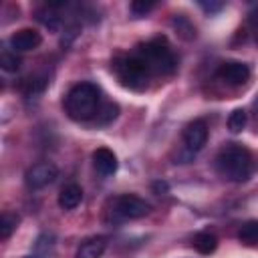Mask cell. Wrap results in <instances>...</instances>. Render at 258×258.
Returning a JSON list of instances; mask_svg holds the SVG:
<instances>
[{"instance_id": "21", "label": "cell", "mask_w": 258, "mask_h": 258, "mask_svg": "<svg viewBox=\"0 0 258 258\" xmlns=\"http://www.w3.org/2000/svg\"><path fill=\"white\" fill-rule=\"evenodd\" d=\"M248 24H250V30H252V36H254V40L258 42V10H254V12L250 14V18H248Z\"/></svg>"}, {"instance_id": "20", "label": "cell", "mask_w": 258, "mask_h": 258, "mask_svg": "<svg viewBox=\"0 0 258 258\" xmlns=\"http://www.w3.org/2000/svg\"><path fill=\"white\" fill-rule=\"evenodd\" d=\"M153 6H155V2H151V0H133L131 6H129V10L135 16H145Z\"/></svg>"}, {"instance_id": "15", "label": "cell", "mask_w": 258, "mask_h": 258, "mask_svg": "<svg viewBox=\"0 0 258 258\" xmlns=\"http://www.w3.org/2000/svg\"><path fill=\"white\" fill-rule=\"evenodd\" d=\"M18 222H20V218L14 212H4L2 218H0V238L2 240H8L10 234L18 228Z\"/></svg>"}, {"instance_id": "16", "label": "cell", "mask_w": 258, "mask_h": 258, "mask_svg": "<svg viewBox=\"0 0 258 258\" xmlns=\"http://www.w3.org/2000/svg\"><path fill=\"white\" fill-rule=\"evenodd\" d=\"M171 24H173V28H175V32L183 38V40H191L194 36H196V28H194V24L185 18V16H173V20H171Z\"/></svg>"}, {"instance_id": "17", "label": "cell", "mask_w": 258, "mask_h": 258, "mask_svg": "<svg viewBox=\"0 0 258 258\" xmlns=\"http://www.w3.org/2000/svg\"><path fill=\"white\" fill-rule=\"evenodd\" d=\"M0 67L6 71V73H16L20 69V56L10 50V48H4L0 52Z\"/></svg>"}, {"instance_id": "22", "label": "cell", "mask_w": 258, "mask_h": 258, "mask_svg": "<svg viewBox=\"0 0 258 258\" xmlns=\"http://www.w3.org/2000/svg\"><path fill=\"white\" fill-rule=\"evenodd\" d=\"M200 6L206 10V12H218V10H222L224 8V2H200Z\"/></svg>"}, {"instance_id": "23", "label": "cell", "mask_w": 258, "mask_h": 258, "mask_svg": "<svg viewBox=\"0 0 258 258\" xmlns=\"http://www.w3.org/2000/svg\"><path fill=\"white\" fill-rule=\"evenodd\" d=\"M153 187H155V189H161V191H165V189H167V185H165V183H159V181H157Z\"/></svg>"}, {"instance_id": "19", "label": "cell", "mask_w": 258, "mask_h": 258, "mask_svg": "<svg viewBox=\"0 0 258 258\" xmlns=\"http://www.w3.org/2000/svg\"><path fill=\"white\" fill-rule=\"evenodd\" d=\"M117 115H119V107H117L115 103H107L103 109H99V111H97V121L105 125V123L113 121Z\"/></svg>"}, {"instance_id": "12", "label": "cell", "mask_w": 258, "mask_h": 258, "mask_svg": "<svg viewBox=\"0 0 258 258\" xmlns=\"http://www.w3.org/2000/svg\"><path fill=\"white\" fill-rule=\"evenodd\" d=\"M81 200H83V189H81V185H77V183L64 185V187L60 189V194H58V206H60L62 210H75V208L81 204Z\"/></svg>"}, {"instance_id": "8", "label": "cell", "mask_w": 258, "mask_h": 258, "mask_svg": "<svg viewBox=\"0 0 258 258\" xmlns=\"http://www.w3.org/2000/svg\"><path fill=\"white\" fill-rule=\"evenodd\" d=\"M208 141V125L202 119H196L183 129V143L189 151H200Z\"/></svg>"}, {"instance_id": "5", "label": "cell", "mask_w": 258, "mask_h": 258, "mask_svg": "<svg viewBox=\"0 0 258 258\" xmlns=\"http://www.w3.org/2000/svg\"><path fill=\"white\" fill-rule=\"evenodd\" d=\"M113 212L119 216V218H125V220H139L143 216H147L151 212V206L137 198V196H131V194H125V196H119L115 198L113 202Z\"/></svg>"}, {"instance_id": "24", "label": "cell", "mask_w": 258, "mask_h": 258, "mask_svg": "<svg viewBox=\"0 0 258 258\" xmlns=\"http://www.w3.org/2000/svg\"><path fill=\"white\" fill-rule=\"evenodd\" d=\"M256 111H258V101H256Z\"/></svg>"}, {"instance_id": "9", "label": "cell", "mask_w": 258, "mask_h": 258, "mask_svg": "<svg viewBox=\"0 0 258 258\" xmlns=\"http://www.w3.org/2000/svg\"><path fill=\"white\" fill-rule=\"evenodd\" d=\"M42 42L40 32H36L34 28H20L10 36V48L14 52H28L34 50L38 44Z\"/></svg>"}, {"instance_id": "13", "label": "cell", "mask_w": 258, "mask_h": 258, "mask_svg": "<svg viewBox=\"0 0 258 258\" xmlns=\"http://www.w3.org/2000/svg\"><path fill=\"white\" fill-rule=\"evenodd\" d=\"M194 248H196L200 254L208 256V254H212V252L218 248V238H216L212 232H198V234L194 236Z\"/></svg>"}, {"instance_id": "2", "label": "cell", "mask_w": 258, "mask_h": 258, "mask_svg": "<svg viewBox=\"0 0 258 258\" xmlns=\"http://www.w3.org/2000/svg\"><path fill=\"white\" fill-rule=\"evenodd\" d=\"M101 93L93 83H79L75 85L64 97V109L71 119L87 121L99 111Z\"/></svg>"}, {"instance_id": "7", "label": "cell", "mask_w": 258, "mask_h": 258, "mask_svg": "<svg viewBox=\"0 0 258 258\" xmlns=\"http://www.w3.org/2000/svg\"><path fill=\"white\" fill-rule=\"evenodd\" d=\"M218 77L220 81H224L226 85L230 87H238V85H244L248 79H250V67L244 64V62H238V60H232V62H224L218 71Z\"/></svg>"}, {"instance_id": "11", "label": "cell", "mask_w": 258, "mask_h": 258, "mask_svg": "<svg viewBox=\"0 0 258 258\" xmlns=\"http://www.w3.org/2000/svg\"><path fill=\"white\" fill-rule=\"evenodd\" d=\"M105 246H107V240H105L103 236L89 238V240H85V242L79 246L75 258H101L103 252H105Z\"/></svg>"}, {"instance_id": "1", "label": "cell", "mask_w": 258, "mask_h": 258, "mask_svg": "<svg viewBox=\"0 0 258 258\" xmlns=\"http://www.w3.org/2000/svg\"><path fill=\"white\" fill-rule=\"evenodd\" d=\"M216 169L222 177H226L230 181H246L254 173L252 153L238 143H230L218 153Z\"/></svg>"}, {"instance_id": "3", "label": "cell", "mask_w": 258, "mask_h": 258, "mask_svg": "<svg viewBox=\"0 0 258 258\" xmlns=\"http://www.w3.org/2000/svg\"><path fill=\"white\" fill-rule=\"evenodd\" d=\"M135 54L149 67V71L153 75H169L175 71V64H177L165 38H153V40L141 44Z\"/></svg>"}, {"instance_id": "4", "label": "cell", "mask_w": 258, "mask_h": 258, "mask_svg": "<svg viewBox=\"0 0 258 258\" xmlns=\"http://www.w3.org/2000/svg\"><path fill=\"white\" fill-rule=\"evenodd\" d=\"M113 71L117 75V79L121 81L123 87L141 91L147 87L149 77L153 75L149 71V67L137 56V54H129V56H119L113 62Z\"/></svg>"}, {"instance_id": "6", "label": "cell", "mask_w": 258, "mask_h": 258, "mask_svg": "<svg viewBox=\"0 0 258 258\" xmlns=\"http://www.w3.org/2000/svg\"><path fill=\"white\" fill-rule=\"evenodd\" d=\"M58 175V169L54 163L50 161H40V163H34L32 167H28L26 171V185L30 189H42L46 187L48 183H52Z\"/></svg>"}, {"instance_id": "18", "label": "cell", "mask_w": 258, "mask_h": 258, "mask_svg": "<svg viewBox=\"0 0 258 258\" xmlns=\"http://www.w3.org/2000/svg\"><path fill=\"white\" fill-rule=\"evenodd\" d=\"M246 121H248L246 111H244V109H234V111L230 113V117H228V129H230L232 133H240V131L246 127Z\"/></svg>"}, {"instance_id": "10", "label": "cell", "mask_w": 258, "mask_h": 258, "mask_svg": "<svg viewBox=\"0 0 258 258\" xmlns=\"http://www.w3.org/2000/svg\"><path fill=\"white\" fill-rule=\"evenodd\" d=\"M93 165L101 175H113L117 171V155L107 149V147H99L93 151Z\"/></svg>"}, {"instance_id": "14", "label": "cell", "mask_w": 258, "mask_h": 258, "mask_svg": "<svg viewBox=\"0 0 258 258\" xmlns=\"http://www.w3.org/2000/svg\"><path fill=\"white\" fill-rule=\"evenodd\" d=\"M238 240L246 246L258 244V220H250V222L242 224V228L238 232Z\"/></svg>"}]
</instances>
